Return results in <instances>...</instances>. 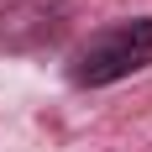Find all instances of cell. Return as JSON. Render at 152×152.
<instances>
[{"instance_id":"obj_1","label":"cell","mask_w":152,"mask_h":152,"mask_svg":"<svg viewBox=\"0 0 152 152\" xmlns=\"http://www.w3.org/2000/svg\"><path fill=\"white\" fill-rule=\"evenodd\" d=\"M142 68H152V16H131V21H115V26L94 31L74 53L68 79L79 89H105V84H121Z\"/></svg>"}]
</instances>
